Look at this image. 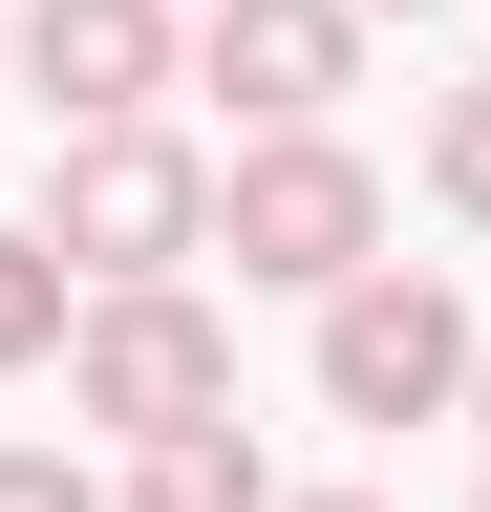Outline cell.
I'll return each mask as SVG.
<instances>
[{"mask_svg":"<svg viewBox=\"0 0 491 512\" xmlns=\"http://www.w3.org/2000/svg\"><path fill=\"white\" fill-rule=\"evenodd\" d=\"M363 22H427V0H363Z\"/></svg>","mask_w":491,"mask_h":512,"instance_id":"cell-12","label":"cell"},{"mask_svg":"<svg viewBox=\"0 0 491 512\" xmlns=\"http://www.w3.org/2000/svg\"><path fill=\"white\" fill-rule=\"evenodd\" d=\"M278 512H385V491H278Z\"/></svg>","mask_w":491,"mask_h":512,"instance_id":"cell-11","label":"cell"},{"mask_svg":"<svg viewBox=\"0 0 491 512\" xmlns=\"http://www.w3.org/2000/svg\"><path fill=\"white\" fill-rule=\"evenodd\" d=\"M43 235H65V278H86V299L193 278V256H214V171L171 150V128H65V171H43Z\"/></svg>","mask_w":491,"mask_h":512,"instance_id":"cell-2","label":"cell"},{"mask_svg":"<svg viewBox=\"0 0 491 512\" xmlns=\"http://www.w3.org/2000/svg\"><path fill=\"white\" fill-rule=\"evenodd\" d=\"M193 86L257 107V128H321L363 86V0H214V22H193Z\"/></svg>","mask_w":491,"mask_h":512,"instance_id":"cell-6","label":"cell"},{"mask_svg":"<svg viewBox=\"0 0 491 512\" xmlns=\"http://www.w3.org/2000/svg\"><path fill=\"white\" fill-rule=\"evenodd\" d=\"M470 363H491V320L427 278V256H363V278L321 299V406H342V427H449Z\"/></svg>","mask_w":491,"mask_h":512,"instance_id":"cell-3","label":"cell"},{"mask_svg":"<svg viewBox=\"0 0 491 512\" xmlns=\"http://www.w3.org/2000/svg\"><path fill=\"white\" fill-rule=\"evenodd\" d=\"M470 406H491V363H470Z\"/></svg>","mask_w":491,"mask_h":512,"instance_id":"cell-13","label":"cell"},{"mask_svg":"<svg viewBox=\"0 0 491 512\" xmlns=\"http://www.w3.org/2000/svg\"><path fill=\"white\" fill-rule=\"evenodd\" d=\"M0 64L43 86V128H150V86H171V0H22Z\"/></svg>","mask_w":491,"mask_h":512,"instance_id":"cell-5","label":"cell"},{"mask_svg":"<svg viewBox=\"0 0 491 512\" xmlns=\"http://www.w3.org/2000/svg\"><path fill=\"white\" fill-rule=\"evenodd\" d=\"M65 406H86V427H129V448H171V427H235V320H214L193 278L86 299V320H65Z\"/></svg>","mask_w":491,"mask_h":512,"instance_id":"cell-4","label":"cell"},{"mask_svg":"<svg viewBox=\"0 0 491 512\" xmlns=\"http://www.w3.org/2000/svg\"><path fill=\"white\" fill-rule=\"evenodd\" d=\"M0 512H107V491L65 470V448H0Z\"/></svg>","mask_w":491,"mask_h":512,"instance_id":"cell-10","label":"cell"},{"mask_svg":"<svg viewBox=\"0 0 491 512\" xmlns=\"http://www.w3.org/2000/svg\"><path fill=\"white\" fill-rule=\"evenodd\" d=\"M427 192H449V214H491V64L427 107Z\"/></svg>","mask_w":491,"mask_h":512,"instance_id":"cell-9","label":"cell"},{"mask_svg":"<svg viewBox=\"0 0 491 512\" xmlns=\"http://www.w3.org/2000/svg\"><path fill=\"white\" fill-rule=\"evenodd\" d=\"M129 512H278V470H257V427H171V448H129Z\"/></svg>","mask_w":491,"mask_h":512,"instance_id":"cell-7","label":"cell"},{"mask_svg":"<svg viewBox=\"0 0 491 512\" xmlns=\"http://www.w3.org/2000/svg\"><path fill=\"white\" fill-rule=\"evenodd\" d=\"M214 256L278 278V299H342L363 256H385V171H363L342 128H257V150L214 171Z\"/></svg>","mask_w":491,"mask_h":512,"instance_id":"cell-1","label":"cell"},{"mask_svg":"<svg viewBox=\"0 0 491 512\" xmlns=\"http://www.w3.org/2000/svg\"><path fill=\"white\" fill-rule=\"evenodd\" d=\"M65 320H86L65 235H43V214H0V363H65Z\"/></svg>","mask_w":491,"mask_h":512,"instance_id":"cell-8","label":"cell"}]
</instances>
